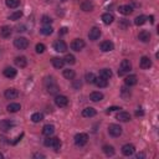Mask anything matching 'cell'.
<instances>
[{"instance_id":"obj_51","label":"cell","mask_w":159,"mask_h":159,"mask_svg":"<svg viewBox=\"0 0 159 159\" xmlns=\"http://www.w3.org/2000/svg\"><path fill=\"white\" fill-rule=\"evenodd\" d=\"M60 1H66V0H60Z\"/></svg>"},{"instance_id":"obj_42","label":"cell","mask_w":159,"mask_h":159,"mask_svg":"<svg viewBox=\"0 0 159 159\" xmlns=\"http://www.w3.org/2000/svg\"><path fill=\"white\" fill-rule=\"evenodd\" d=\"M42 24L43 25H50L51 22H52V19L50 17V16H47V15H45V16H42Z\"/></svg>"},{"instance_id":"obj_8","label":"cell","mask_w":159,"mask_h":159,"mask_svg":"<svg viewBox=\"0 0 159 159\" xmlns=\"http://www.w3.org/2000/svg\"><path fill=\"white\" fill-rule=\"evenodd\" d=\"M84 41L82 39H75L72 42H71V48L73 51H81L83 47H84Z\"/></svg>"},{"instance_id":"obj_45","label":"cell","mask_w":159,"mask_h":159,"mask_svg":"<svg viewBox=\"0 0 159 159\" xmlns=\"http://www.w3.org/2000/svg\"><path fill=\"white\" fill-rule=\"evenodd\" d=\"M66 32H67V29H66V27H62V29L58 31V34H60V35H65Z\"/></svg>"},{"instance_id":"obj_47","label":"cell","mask_w":159,"mask_h":159,"mask_svg":"<svg viewBox=\"0 0 159 159\" xmlns=\"http://www.w3.org/2000/svg\"><path fill=\"white\" fill-rule=\"evenodd\" d=\"M22 135H24V134H21V135H19V137H17V138H16V139H15V140L12 142V144H16V143H17L19 140H21V138H22Z\"/></svg>"},{"instance_id":"obj_18","label":"cell","mask_w":159,"mask_h":159,"mask_svg":"<svg viewBox=\"0 0 159 159\" xmlns=\"http://www.w3.org/2000/svg\"><path fill=\"white\" fill-rule=\"evenodd\" d=\"M97 113V111L93 108V107H86L83 111H82V116L86 117V118H91V117H94Z\"/></svg>"},{"instance_id":"obj_40","label":"cell","mask_w":159,"mask_h":159,"mask_svg":"<svg viewBox=\"0 0 159 159\" xmlns=\"http://www.w3.org/2000/svg\"><path fill=\"white\" fill-rule=\"evenodd\" d=\"M6 6L10 9H16L20 5V0H6Z\"/></svg>"},{"instance_id":"obj_36","label":"cell","mask_w":159,"mask_h":159,"mask_svg":"<svg viewBox=\"0 0 159 159\" xmlns=\"http://www.w3.org/2000/svg\"><path fill=\"white\" fill-rule=\"evenodd\" d=\"M20 108H21V106H20L19 103H10L6 109H7L9 112H11V113H15V112L20 111Z\"/></svg>"},{"instance_id":"obj_12","label":"cell","mask_w":159,"mask_h":159,"mask_svg":"<svg viewBox=\"0 0 159 159\" xmlns=\"http://www.w3.org/2000/svg\"><path fill=\"white\" fill-rule=\"evenodd\" d=\"M4 96L6 99H15L19 97V91L16 88H7L4 93Z\"/></svg>"},{"instance_id":"obj_44","label":"cell","mask_w":159,"mask_h":159,"mask_svg":"<svg viewBox=\"0 0 159 159\" xmlns=\"http://www.w3.org/2000/svg\"><path fill=\"white\" fill-rule=\"evenodd\" d=\"M117 109H120L119 107H109L108 109H107V113H109V112H113V111H117Z\"/></svg>"},{"instance_id":"obj_21","label":"cell","mask_w":159,"mask_h":159,"mask_svg":"<svg viewBox=\"0 0 159 159\" xmlns=\"http://www.w3.org/2000/svg\"><path fill=\"white\" fill-rule=\"evenodd\" d=\"M118 11L120 14H123V15H130L133 12V7L130 5H120L118 7Z\"/></svg>"},{"instance_id":"obj_14","label":"cell","mask_w":159,"mask_h":159,"mask_svg":"<svg viewBox=\"0 0 159 159\" xmlns=\"http://www.w3.org/2000/svg\"><path fill=\"white\" fill-rule=\"evenodd\" d=\"M134 150H135V148H134V145L133 144H124L123 147H122V153H123V155H125V157H129V155H132L133 153H134Z\"/></svg>"},{"instance_id":"obj_33","label":"cell","mask_w":159,"mask_h":159,"mask_svg":"<svg viewBox=\"0 0 159 159\" xmlns=\"http://www.w3.org/2000/svg\"><path fill=\"white\" fill-rule=\"evenodd\" d=\"M40 32H41L42 35H45V36H48V35H51V34L53 32V29H52L50 25H45L43 27L40 29Z\"/></svg>"},{"instance_id":"obj_31","label":"cell","mask_w":159,"mask_h":159,"mask_svg":"<svg viewBox=\"0 0 159 159\" xmlns=\"http://www.w3.org/2000/svg\"><path fill=\"white\" fill-rule=\"evenodd\" d=\"M102 150H103V153H104L106 155H108V157H112V155H114V148H113L112 145H108V144H106V145H103Z\"/></svg>"},{"instance_id":"obj_38","label":"cell","mask_w":159,"mask_h":159,"mask_svg":"<svg viewBox=\"0 0 159 159\" xmlns=\"http://www.w3.org/2000/svg\"><path fill=\"white\" fill-rule=\"evenodd\" d=\"M22 16V11L21 10H17V11H14L12 14L9 15V20H20V17Z\"/></svg>"},{"instance_id":"obj_13","label":"cell","mask_w":159,"mask_h":159,"mask_svg":"<svg viewBox=\"0 0 159 159\" xmlns=\"http://www.w3.org/2000/svg\"><path fill=\"white\" fill-rule=\"evenodd\" d=\"M101 50L103 51V52H109V51H112L113 48H114V45H113V42L112 41H109V40H106V41H103V42H101Z\"/></svg>"},{"instance_id":"obj_24","label":"cell","mask_w":159,"mask_h":159,"mask_svg":"<svg viewBox=\"0 0 159 159\" xmlns=\"http://www.w3.org/2000/svg\"><path fill=\"white\" fill-rule=\"evenodd\" d=\"M93 4L89 1V0H84V1H82L81 2V9L83 10V11H86V12H88V11H92L93 10Z\"/></svg>"},{"instance_id":"obj_37","label":"cell","mask_w":159,"mask_h":159,"mask_svg":"<svg viewBox=\"0 0 159 159\" xmlns=\"http://www.w3.org/2000/svg\"><path fill=\"white\" fill-rule=\"evenodd\" d=\"M42 119H43V114L40 113V112H36V113H34V114L31 116V120H32L34 123H39V122H41Z\"/></svg>"},{"instance_id":"obj_10","label":"cell","mask_w":159,"mask_h":159,"mask_svg":"<svg viewBox=\"0 0 159 159\" xmlns=\"http://www.w3.org/2000/svg\"><path fill=\"white\" fill-rule=\"evenodd\" d=\"M99 36H101V29L97 27V26L92 27V29L89 30V32H88V37H89L91 41H96V40H98Z\"/></svg>"},{"instance_id":"obj_48","label":"cell","mask_w":159,"mask_h":159,"mask_svg":"<svg viewBox=\"0 0 159 159\" xmlns=\"http://www.w3.org/2000/svg\"><path fill=\"white\" fill-rule=\"evenodd\" d=\"M137 158H138V159H139V158H145V154H144V153H138V154H137Z\"/></svg>"},{"instance_id":"obj_7","label":"cell","mask_w":159,"mask_h":159,"mask_svg":"<svg viewBox=\"0 0 159 159\" xmlns=\"http://www.w3.org/2000/svg\"><path fill=\"white\" fill-rule=\"evenodd\" d=\"M53 50L56 52H65L67 50V43L63 40H57L53 42Z\"/></svg>"},{"instance_id":"obj_23","label":"cell","mask_w":159,"mask_h":159,"mask_svg":"<svg viewBox=\"0 0 159 159\" xmlns=\"http://www.w3.org/2000/svg\"><path fill=\"white\" fill-rule=\"evenodd\" d=\"M51 62H52V66H53L55 68H57V70L62 68V67H63V65H65L63 58H60V57H53V58L51 60Z\"/></svg>"},{"instance_id":"obj_25","label":"cell","mask_w":159,"mask_h":159,"mask_svg":"<svg viewBox=\"0 0 159 159\" xmlns=\"http://www.w3.org/2000/svg\"><path fill=\"white\" fill-rule=\"evenodd\" d=\"M113 20H114V16L112 14H109V12H104L102 15V21H103L104 25H111L113 22Z\"/></svg>"},{"instance_id":"obj_34","label":"cell","mask_w":159,"mask_h":159,"mask_svg":"<svg viewBox=\"0 0 159 159\" xmlns=\"http://www.w3.org/2000/svg\"><path fill=\"white\" fill-rule=\"evenodd\" d=\"M75 71L71 70V68H67V70H63V77L67 78V80H73L75 78Z\"/></svg>"},{"instance_id":"obj_4","label":"cell","mask_w":159,"mask_h":159,"mask_svg":"<svg viewBox=\"0 0 159 159\" xmlns=\"http://www.w3.org/2000/svg\"><path fill=\"white\" fill-rule=\"evenodd\" d=\"M132 70V63L129 60H123L120 62V66H119V70H118V75L119 76H123L124 73L129 72Z\"/></svg>"},{"instance_id":"obj_9","label":"cell","mask_w":159,"mask_h":159,"mask_svg":"<svg viewBox=\"0 0 159 159\" xmlns=\"http://www.w3.org/2000/svg\"><path fill=\"white\" fill-rule=\"evenodd\" d=\"M55 103H56L57 107L63 108V107H66V106L68 104V98H67L66 96H63V94L56 96V97H55Z\"/></svg>"},{"instance_id":"obj_20","label":"cell","mask_w":159,"mask_h":159,"mask_svg":"<svg viewBox=\"0 0 159 159\" xmlns=\"http://www.w3.org/2000/svg\"><path fill=\"white\" fill-rule=\"evenodd\" d=\"M53 133H55V127H53L52 124H46V125H43V128H42V134H43V135L50 137V135H52Z\"/></svg>"},{"instance_id":"obj_6","label":"cell","mask_w":159,"mask_h":159,"mask_svg":"<svg viewBox=\"0 0 159 159\" xmlns=\"http://www.w3.org/2000/svg\"><path fill=\"white\" fill-rule=\"evenodd\" d=\"M108 133L112 137H119L122 134V127L119 124H109L108 125Z\"/></svg>"},{"instance_id":"obj_26","label":"cell","mask_w":159,"mask_h":159,"mask_svg":"<svg viewBox=\"0 0 159 159\" xmlns=\"http://www.w3.org/2000/svg\"><path fill=\"white\" fill-rule=\"evenodd\" d=\"M138 39H139L142 42H149V40H150V34H149V31H147V30L140 31L139 35H138Z\"/></svg>"},{"instance_id":"obj_2","label":"cell","mask_w":159,"mask_h":159,"mask_svg":"<svg viewBox=\"0 0 159 159\" xmlns=\"http://www.w3.org/2000/svg\"><path fill=\"white\" fill-rule=\"evenodd\" d=\"M43 144L46 145V147H51V148H53L56 152L61 148V140L58 139V138H51V135L50 137H47L46 139H45V142H43Z\"/></svg>"},{"instance_id":"obj_11","label":"cell","mask_w":159,"mask_h":159,"mask_svg":"<svg viewBox=\"0 0 159 159\" xmlns=\"http://www.w3.org/2000/svg\"><path fill=\"white\" fill-rule=\"evenodd\" d=\"M12 127H14V122L12 120H10V119H2V120H0V130L7 132Z\"/></svg>"},{"instance_id":"obj_15","label":"cell","mask_w":159,"mask_h":159,"mask_svg":"<svg viewBox=\"0 0 159 159\" xmlns=\"http://www.w3.org/2000/svg\"><path fill=\"white\" fill-rule=\"evenodd\" d=\"M14 62H15V65H16L17 67H20V68H24V67H26V65H27V60H26L25 56H17V57H15Z\"/></svg>"},{"instance_id":"obj_17","label":"cell","mask_w":159,"mask_h":159,"mask_svg":"<svg viewBox=\"0 0 159 159\" xmlns=\"http://www.w3.org/2000/svg\"><path fill=\"white\" fill-rule=\"evenodd\" d=\"M139 66H140V68H143V70L149 68V67L152 66V61H150V58L147 57V56H143V57L140 58V61H139Z\"/></svg>"},{"instance_id":"obj_30","label":"cell","mask_w":159,"mask_h":159,"mask_svg":"<svg viewBox=\"0 0 159 159\" xmlns=\"http://www.w3.org/2000/svg\"><path fill=\"white\" fill-rule=\"evenodd\" d=\"M99 77H103L104 80H109L112 77V71L109 68H102L99 71Z\"/></svg>"},{"instance_id":"obj_32","label":"cell","mask_w":159,"mask_h":159,"mask_svg":"<svg viewBox=\"0 0 159 159\" xmlns=\"http://www.w3.org/2000/svg\"><path fill=\"white\" fill-rule=\"evenodd\" d=\"M147 16L145 15H139V16H137L135 19H134V24L137 25V26H140V25H143V24H145L147 22Z\"/></svg>"},{"instance_id":"obj_49","label":"cell","mask_w":159,"mask_h":159,"mask_svg":"<svg viewBox=\"0 0 159 159\" xmlns=\"http://www.w3.org/2000/svg\"><path fill=\"white\" fill-rule=\"evenodd\" d=\"M135 116H143V111H137L135 112Z\"/></svg>"},{"instance_id":"obj_43","label":"cell","mask_w":159,"mask_h":159,"mask_svg":"<svg viewBox=\"0 0 159 159\" xmlns=\"http://www.w3.org/2000/svg\"><path fill=\"white\" fill-rule=\"evenodd\" d=\"M45 48H46V46H45L43 43H37V45H36V52H37V53H42V52L45 51Z\"/></svg>"},{"instance_id":"obj_41","label":"cell","mask_w":159,"mask_h":159,"mask_svg":"<svg viewBox=\"0 0 159 159\" xmlns=\"http://www.w3.org/2000/svg\"><path fill=\"white\" fill-rule=\"evenodd\" d=\"M86 81L88 82V83H93L94 82V80H96V76H94V73H92V72H88V73H86Z\"/></svg>"},{"instance_id":"obj_27","label":"cell","mask_w":159,"mask_h":159,"mask_svg":"<svg viewBox=\"0 0 159 159\" xmlns=\"http://www.w3.org/2000/svg\"><path fill=\"white\" fill-rule=\"evenodd\" d=\"M117 119L120 120V122H128V120H130V114L128 112L122 111V112L117 113Z\"/></svg>"},{"instance_id":"obj_50","label":"cell","mask_w":159,"mask_h":159,"mask_svg":"<svg viewBox=\"0 0 159 159\" xmlns=\"http://www.w3.org/2000/svg\"><path fill=\"white\" fill-rule=\"evenodd\" d=\"M1 158H4V155H2L1 153H0V159H1Z\"/></svg>"},{"instance_id":"obj_29","label":"cell","mask_w":159,"mask_h":159,"mask_svg":"<svg viewBox=\"0 0 159 159\" xmlns=\"http://www.w3.org/2000/svg\"><path fill=\"white\" fill-rule=\"evenodd\" d=\"M4 76L7 78H14L16 76V70L14 67H6L4 70Z\"/></svg>"},{"instance_id":"obj_5","label":"cell","mask_w":159,"mask_h":159,"mask_svg":"<svg viewBox=\"0 0 159 159\" xmlns=\"http://www.w3.org/2000/svg\"><path fill=\"white\" fill-rule=\"evenodd\" d=\"M88 142V135L86 133H77L75 135V144L78 147H83Z\"/></svg>"},{"instance_id":"obj_22","label":"cell","mask_w":159,"mask_h":159,"mask_svg":"<svg viewBox=\"0 0 159 159\" xmlns=\"http://www.w3.org/2000/svg\"><path fill=\"white\" fill-rule=\"evenodd\" d=\"M11 32H12V29L10 27V26H2L1 29H0V35L4 37V39H7V37H10L11 36Z\"/></svg>"},{"instance_id":"obj_19","label":"cell","mask_w":159,"mask_h":159,"mask_svg":"<svg viewBox=\"0 0 159 159\" xmlns=\"http://www.w3.org/2000/svg\"><path fill=\"white\" fill-rule=\"evenodd\" d=\"M97 87H99V88H104V87H107L108 86V80H104L103 77H96V80H94V82H93Z\"/></svg>"},{"instance_id":"obj_35","label":"cell","mask_w":159,"mask_h":159,"mask_svg":"<svg viewBox=\"0 0 159 159\" xmlns=\"http://www.w3.org/2000/svg\"><path fill=\"white\" fill-rule=\"evenodd\" d=\"M120 97H122L123 99H128V98L130 97V91H129V88H127L125 86H123V87L120 88Z\"/></svg>"},{"instance_id":"obj_39","label":"cell","mask_w":159,"mask_h":159,"mask_svg":"<svg viewBox=\"0 0 159 159\" xmlns=\"http://www.w3.org/2000/svg\"><path fill=\"white\" fill-rule=\"evenodd\" d=\"M63 61H65V63H68V65H73V63L76 62V57H75L72 53H67V55L65 56Z\"/></svg>"},{"instance_id":"obj_3","label":"cell","mask_w":159,"mask_h":159,"mask_svg":"<svg viewBox=\"0 0 159 159\" xmlns=\"http://www.w3.org/2000/svg\"><path fill=\"white\" fill-rule=\"evenodd\" d=\"M14 46H15L16 48H19V50H25V48H27V46H29V40H27L26 37H22V36L16 37V39L14 40Z\"/></svg>"},{"instance_id":"obj_28","label":"cell","mask_w":159,"mask_h":159,"mask_svg":"<svg viewBox=\"0 0 159 159\" xmlns=\"http://www.w3.org/2000/svg\"><path fill=\"white\" fill-rule=\"evenodd\" d=\"M89 99H91L92 102H99V101L103 99V93L94 91V92H92V93L89 94Z\"/></svg>"},{"instance_id":"obj_46","label":"cell","mask_w":159,"mask_h":159,"mask_svg":"<svg viewBox=\"0 0 159 159\" xmlns=\"http://www.w3.org/2000/svg\"><path fill=\"white\" fill-rule=\"evenodd\" d=\"M34 158H45V155L41 154V153H35L34 154Z\"/></svg>"},{"instance_id":"obj_16","label":"cell","mask_w":159,"mask_h":159,"mask_svg":"<svg viewBox=\"0 0 159 159\" xmlns=\"http://www.w3.org/2000/svg\"><path fill=\"white\" fill-rule=\"evenodd\" d=\"M137 82H138V78H137L135 75H129V76H127L125 80H124V83H125V86H128V87L135 86Z\"/></svg>"},{"instance_id":"obj_1","label":"cell","mask_w":159,"mask_h":159,"mask_svg":"<svg viewBox=\"0 0 159 159\" xmlns=\"http://www.w3.org/2000/svg\"><path fill=\"white\" fill-rule=\"evenodd\" d=\"M45 84H46L47 92H48L50 94H57V93H58L60 88H58L56 81L53 80V77H47V78L45 80Z\"/></svg>"}]
</instances>
